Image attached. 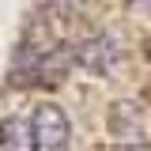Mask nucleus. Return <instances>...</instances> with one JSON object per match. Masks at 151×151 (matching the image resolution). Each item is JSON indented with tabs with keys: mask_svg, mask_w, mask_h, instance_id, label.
<instances>
[{
	"mask_svg": "<svg viewBox=\"0 0 151 151\" xmlns=\"http://www.w3.org/2000/svg\"><path fill=\"white\" fill-rule=\"evenodd\" d=\"M147 4H151V0H147Z\"/></svg>",
	"mask_w": 151,
	"mask_h": 151,
	"instance_id": "0eeeda50",
	"label": "nucleus"
},
{
	"mask_svg": "<svg viewBox=\"0 0 151 151\" xmlns=\"http://www.w3.org/2000/svg\"><path fill=\"white\" fill-rule=\"evenodd\" d=\"M0 151H38V136L30 117H4L0 125Z\"/></svg>",
	"mask_w": 151,
	"mask_h": 151,
	"instance_id": "7ed1b4c3",
	"label": "nucleus"
},
{
	"mask_svg": "<svg viewBox=\"0 0 151 151\" xmlns=\"http://www.w3.org/2000/svg\"><path fill=\"white\" fill-rule=\"evenodd\" d=\"M117 60H121V45L113 38H87L76 45V64L87 72H110Z\"/></svg>",
	"mask_w": 151,
	"mask_h": 151,
	"instance_id": "f03ea898",
	"label": "nucleus"
},
{
	"mask_svg": "<svg viewBox=\"0 0 151 151\" xmlns=\"http://www.w3.org/2000/svg\"><path fill=\"white\" fill-rule=\"evenodd\" d=\"M30 125H34V136H38V147H60V144H68V113L60 110L57 102H42L30 117Z\"/></svg>",
	"mask_w": 151,
	"mask_h": 151,
	"instance_id": "f257e3e1",
	"label": "nucleus"
},
{
	"mask_svg": "<svg viewBox=\"0 0 151 151\" xmlns=\"http://www.w3.org/2000/svg\"><path fill=\"white\" fill-rule=\"evenodd\" d=\"M140 106L136 102H113L110 106V132L117 140H140Z\"/></svg>",
	"mask_w": 151,
	"mask_h": 151,
	"instance_id": "20e7f679",
	"label": "nucleus"
},
{
	"mask_svg": "<svg viewBox=\"0 0 151 151\" xmlns=\"http://www.w3.org/2000/svg\"><path fill=\"white\" fill-rule=\"evenodd\" d=\"M144 49H147V57H151V38H147V45H144Z\"/></svg>",
	"mask_w": 151,
	"mask_h": 151,
	"instance_id": "423d86ee",
	"label": "nucleus"
},
{
	"mask_svg": "<svg viewBox=\"0 0 151 151\" xmlns=\"http://www.w3.org/2000/svg\"><path fill=\"white\" fill-rule=\"evenodd\" d=\"M45 151H68V144H60V147H45Z\"/></svg>",
	"mask_w": 151,
	"mask_h": 151,
	"instance_id": "39448f33",
	"label": "nucleus"
}]
</instances>
